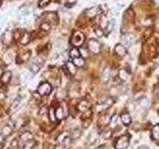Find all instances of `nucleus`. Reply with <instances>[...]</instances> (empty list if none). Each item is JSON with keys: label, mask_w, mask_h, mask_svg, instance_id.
Segmentation results:
<instances>
[{"label": "nucleus", "mask_w": 159, "mask_h": 149, "mask_svg": "<svg viewBox=\"0 0 159 149\" xmlns=\"http://www.w3.org/2000/svg\"><path fill=\"white\" fill-rule=\"evenodd\" d=\"M115 148L116 149H126L129 145V135H121L119 138H117L115 141Z\"/></svg>", "instance_id": "nucleus-1"}, {"label": "nucleus", "mask_w": 159, "mask_h": 149, "mask_svg": "<svg viewBox=\"0 0 159 149\" xmlns=\"http://www.w3.org/2000/svg\"><path fill=\"white\" fill-rule=\"evenodd\" d=\"M38 93L40 95H49L52 93V86L49 83H42L40 84V86L37 89Z\"/></svg>", "instance_id": "nucleus-2"}, {"label": "nucleus", "mask_w": 159, "mask_h": 149, "mask_svg": "<svg viewBox=\"0 0 159 149\" xmlns=\"http://www.w3.org/2000/svg\"><path fill=\"white\" fill-rule=\"evenodd\" d=\"M84 40H85V36L83 35V33H81L80 31L76 32L75 34H74L73 38H72V44L74 45V46H81V45H83L84 43Z\"/></svg>", "instance_id": "nucleus-3"}, {"label": "nucleus", "mask_w": 159, "mask_h": 149, "mask_svg": "<svg viewBox=\"0 0 159 149\" xmlns=\"http://www.w3.org/2000/svg\"><path fill=\"white\" fill-rule=\"evenodd\" d=\"M89 50L91 51L94 54H97V53L101 51V46H99V43L97 41V40H90L89 41Z\"/></svg>", "instance_id": "nucleus-4"}, {"label": "nucleus", "mask_w": 159, "mask_h": 149, "mask_svg": "<svg viewBox=\"0 0 159 149\" xmlns=\"http://www.w3.org/2000/svg\"><path fill=\"white\" fill-rule=\"evenodd\" d=\"M33 140V135L30 132H23L20 135V141H19V145L23 143H26V142Z\"/></svg>", "instance_id": "nucleus-5"}, {"label": "nucleus", "mask_w": 159, "mask_h": 149, "mask_svg": "<svg viewBox=\"0 0 159 149\" xmlns=\"http://www.w3.org/2000/svg\"><path fill=\"white\" fill-rule=\"evenodd\" d=\"M90 103H89V101H85V99H83V101H79V103H78V109L80 110V111H82V112H85V111H87V110H89L90 109Z\"/></svg>", "instance_id": "nucleus-6"}, {"label": "nucleus", "mask_w": 159, "mask_h": 149, "mask_svg": "<svg viewBox=\"0 0 159 149\" xmlns=\"http://www.w3.org/2000/svg\"><path fill=\"white\" fill-rule=\"evenodd\" d=\"M12 37H13V36H12L11 32H9V31L5 32V34L2 36V43L5 45H9L12 42Z\"/></svg>", "instance_id": "nucleus-7"}, {"label": "nucleus", "mask_w": 159, "mask_h": 149, "mask_svg": "<svg viewBox=\"0 0 159 149\" xmlns=\"http://www.w3.org/2000/svg\"><path fill=\"white\" fill-rule=\"evenodd\" d=\"M55 114H56V119L57 120H62L65 117V112L62 106H58L55 108Z\"/></svg>", "instance_id": "nucleus-8"}, {"label": "nucleus", "mask_w": 159, "mask_h": 149, "mask_svg": "<svg viewBox=\"0 0 159 149\" xmlns=\"http://www.w3.org/2000/svg\"><path fill=\"white\" fill-rule=\"evenodd\" d=\"M11 78H12V74H11V72H9V71H6L5 73H3L2 74V76H1V82L3 83V84H8V83L11 81Z\"/></svg>", "instance_id": "nucleus-9"}, {"label": "nucleus", "mask_w": 159, "mask_h": 149, "mask_svg": "<svg viewBox=\"0 0 159 149\" xmlns=\"http://www.w3.org/2000/svg\"><path fill=\"white\" fill-rule=\"evenodd\" d=\"M114 51H115L116 55H117V56H119V57H123L124 55L126 54L125 48H124L122 45H116L115 49H114Z\"/></svg>", "instance_id": "nucleus-10"}, {"label": "nucleus", "mask_w": 159, "mask_h": 149, "mask_svg": "<svg viewBox=\"0 0 159 149\" xmlns=\"http://www.w3.org/2000/svg\"><path fill=\"white\" fill-rule=\"evenodd\" d=\"M66 68L68 69V72H69V74H72V76L77 73V67L74 65L73 62H68L67 65H66Z\"/></svg>", "instance_id": "nucleus-11"}, {"label": "nucleus", "mask_w": 159, "mask_h": 149, "mask_svg": "<svg viewBox=\"0 0 159 149\" xmlns=\"http://www.w3.org/2000/svg\"><path fill=\"white\" fill-rule=\"evenodd\" d=\"M120 119H121L122 123H123L124 125H129L131 123V117H130V115H129V113H127V112H123V113L120 115Z\"/></svg>", "instance_id": "nucleus-12"}, {"label": "nucleus", "mask_w": 159, "mask_h": 149, "mask_svg": "<svg viewBox=\"0 0 159 149\" xmlns=\"http://www.w3.org/2000/svg\"><path fill=\"white\" fill-rule=\"evenodd\" d=\"M30 41V34L28 32H23V34L20 36V42L22 45H27Z\"/></svg>", "instance_id": "nucleus-13"}, {"label": "nucleus", "mask_w": 159, "mask_h": 149, "mask_svg": "<svg viewBox=\"0 0 159 149\" xmlns=\"http://www.w3.org/2000/svg\"><path fill=\"white\" fill-rule=\"evenodd\" d=\"M12 131H13V129H12V126H10V125H4L3 128H2L1 130V134L4 136V137H7V136L11 135Z\"/></svg>", "instance_id": "nucleus-14"}, {"label": "nucleus", "mask_w": 159, "mask_h": 149, "mask_svg": "<svg viewBox=\"0 0 159 149\" xmlns=\"http://www.w3.org/2000/svg\"><path fill=\"white\" fill-rule=\"evenodd\" d=\"M81 135H82V131L78 128H75L72 130L71 133H70V138H71L72 140H76V139H79L81 137Z\"/></svg>", "instance_id": "nucleus-15"}, {"label": "nucleus", "mask_w": 159, "mask_h": 149, "mask_svg": "<svg viewBox=\"0 0 159 149\" xmlns=\"http://www.w3.org/2000/svg\"><path fill=\"white\" fill-rule=\"evenodd\" d=\"M151 137L153 140H159V124H156L152 127Z\"/></svg>", "instance_id": "nucleus-16"}, {"label": "nucleus", "mask_w": 159, "mask_h": 149, "mask_svg": "<svg viewBox=\"0 0 159 149\" xmlns=\"http://www.w3.org/2000/svg\"><path fill=\"white\" fill-rule=\"evenodd\" d=\"M21 103V99L19 97H17L13 101V103H11V106H10V111L11 112H15L17 109L19 108V105Z\"/></svg>", "instance_id": "nucleus-17"}, {"label": "nucleus", "mask_w": 159, "mask_h": 149, "mask_svg": "<svg viewBox=\"0 0 159 149\" xmlns=\"http://www.w3.org/2000/svg\"><path fill=\"white\" fill-rule=\"evenodd\" d=\"M111 116H109V114L105 113L99 117V122H101V124H103V125H107L111 122Z\"/></svg>", "instance_id": "nucleus-18"}, {"label": "nucleus", "mask_w": 159, "mask_h": 149, "mask_svg": "<svg viewBox=\"0 0 159 149\" xmlns=\"http://www.w3.org/2000/svg\"><path fill=\"white\" fill-rule=\"evenodd\" d=\"M48 115H49V119H50L51 122H55L57 120L56 119V114H55V107L51 106L48 110Z\"/></svg>", "instance_id": "nucleus-19"}, {"label": "nucleus", "mask_w": 159, "mask_h": 149, "mask_svg": "<svg viewBox=\"0 0 159 149\" xmlns=\"http://www.w3.org/2000/svg\"><path fill=\"white\" fill-rule=\"evenodd\" d=\"M70 56H71L73 59L80 58V57H81V54H80L79 49H77V48H73V49H72V50L70 51Z\"/></svg>", "instance_id": "nucleus-20"}, {"label": "nucleus", "mask_w": 159, "mask_h": 149, "mask_svg": "<svg viewBox=\"0 0 159 149\" xmlns=\"http://www.w3.org/2000/svg\"><path fill=\"white\" fill-rule=\"evenodd\" d=\"M74 65L76 66L77 68H82V67H84V65H85V61H84V59H82L80 57V58H76V59H74Z\"/></svg>", "instance_id": "nucleus-21"}, {"label": "nucleus", "mask_w": 159, "mask_h": 149, "mask_svg": "<svg viewBox=\"0 0 159 149\" xmlns=\"http://www.w3.org/2000/svg\"><path fill=\"white\" fill-rule=\"evenodd\" d=\"M21 145V144H20ZM19 145V146H20ZM35 146V141L34 140H30V141L26 142V143L22 144V148L23 149H33V147Z\"/></svg>", "instance_id": "nucleus-22"}, {"label": "nucleus", "mask_w": 159, "mask_h": 149, "mask_svg": "<svg viewBox=\"0 0 159 149\" xmlns=\"http://www.w3.org/2000/svg\"><path fill=\"white\" fill-rule=\"evenodd\" d=\"M101 79H103V83H107L109 79V69H105L103 72V74H101Z\"/></svg>", "instance_id": "nucleus-23"}, {"label": "nucleus", "mask_w": 159, "mask_h": 149, "mask_svg": "<svg viewBox=\"0 0 159 149\" xmlns=\"http://www.w3.org/2000/svg\"><path fill=\"white\" fill-rule=\"evenodd\" d=\"M70 137V134L69 133H67V132H63V133H61L60 135H59V137H58V141H59V143H63L64 141H65L66 139H68V138Z\"/></svg>", "instance_id": "nucleus-24"}, {"label": "nucleus", "mask_w": 159, "mask_h": 149, "mask_svg": "<svg viewBox=\"0 0 159 149\" xmlns=\"http://www.w3.org/2000/svg\"><path fill=\"white\" fill-rule=\"evenodd\" d=\"M40 68H41V66L36 65V64L33 63V64H31L30 65V71L33 74H36V73H38V72L40 71Z\"/></svg>", "instance_id": "nucleus-25"}, {"label": "nucleus", "mask_w": 159, "mask_h": 149, "mask_svg": "<svg viewBox=\"0 0 159 149\" xmlns=\"http://www.w3.org/2000/svg\"><path fill=\"white\" fill-rule=\"evenodd\" d=\"M30 80V74H29V73H23L22 74V82L23 84H26L28 81Z\"/></svg>", "instance_id": "nucleus-26"}, {"label": "nucleus", "mask_w": 159, "mask_h": 149, "mask_svg": "<svg viewBox=\"0 0 159 149\" xmlns=\"http://www.w3.org/2000/svg\"><path fill=\"white\" fill-rule=\"evenodd\" d=\"M111 129H107V130L103 133V137L105 138V139H109V138H111Z\"/></svg>", "instance_id": "nucleus-27"}, {"label": "nucleus", "mask_w": 159, "mask_h": 149, "mask_svg": "<svg viewBox=\"0 0 159 149\" xmlns=\"http://www.w3.org/2000/svg\"><path fill=\"white\" fill-rule=\"evenodd\" d=\"M41 29L44 31H50L51 30V25L47 22H44L43 24H41Z\"/></svg>", "instance_id": "nucleus-28"}, {"label": "nucleus", "mask_w": 159, "mask_h": 149, "mask_svg": "<svg viewBox=\"0 0 159 149\" xmlns=\"http://www.w3.org/2000/svg\"><path fill=\"white\" fill-rule=\"evenodd\" d=\"M11 147L12 149H18L19 148V141L18 140H12L11 142Z\"/></svg>", "instance_id": "nucleus-29"}, {"label": "nucleus", "mask_w": 159, "mask_h": 149, "mask_svg": "<svg viewBox=\"0 0 159 149\" xmlns=\"http://www.w3.org/2000/svg\"><path fill=\"white\" fill-rule=\"evenodd\" d=\"M49 3H50V0H40L39 6L40 7H44V6H47Z\"/></svg>", "instance_id": "nucleus-30"}, {"label": "nucleus", "mask_w": 159, "mask_h": 149, "mask_svg": "<svg viewBox=\"0 0 159 149\" xmlns=\"http://www.w3.org/2000/svg\"><path fill=\"white\" fill-rule=\"evenodd\" d=\"M91 115H92V111L89 109V110H87V111L84 112V114H83V118H85V119L89 118V117H91Z\"/></svg>", "instance_id": "nucleus-31"}, {"label": "nucleus", "mask_w": 159, "mask_h": 149, "mask_svg": "<svg viewBox=\"0 0 159 149\" xmlns=\"http://www.w3.org/2000/svg\"><path fill=\"white\" fill-rule=\"evenodd\" d=\"M119 78L121 79V80H126L127 74H126L124 71H120V72H119Z\"/></svg>", "instance_id": "nucleus-32"}, {"label": "nucleus", "mask_w": 159, "mask_h": 149, "mask_svg": "<svg viewBox=\"0 0 159 149\" xmlns=\"http://www.w3.org/2000/svg\"><path fill=\"white\" fill-rule=\"evenodd\" d=\"M54 149H67V146H65L62 143H58L56 146L54 147Z\"/></svg>", "instance_id": "nucleus-33"}, {"label": "nucleus", "mask_w": 159, "mask_h": 149, "mask_svg": "<svg viewBox=\"0 0 159 149\" xmlns=\"http://www.w3.org/2000/svg\"><path fill=\"white\" fill-rule=\"evenodd\" d=\"M4 141H5V137H4L1 134V132H0V144H3Z\"/></svg>", "instance_id": "nucleus-34"}, {"label": "nucleus", "mask_w": 159, "mask_h": 149, "mask_svg": "<svg viewBox=\"0 0 159 149\" xmlns=\"http://www.w3.org/2000/svg\"><path fill=\"white\" fill-rule=\"evenodd\" d=\"M95 34H97V36H101V35H103V32H101V29H95Z\"/></svg>", "instance_id": "nucleus-35"}, {"label": "nucleus", "mask_w": 159, "mask_h": 149, "mask_svg": "<svg viewBox=\"0 0 159 149\" xmlns=\"http://www.w3.org/2000/svg\"><path fill=\"white\" fill-rule=\"evenodd\" d=\"M4 99H5V93L0 91V101H3Z\"/></svg>", "instance_id": "nucleus-36"}, {"label": "nucleus", "mask_w": 159, "mask_h": 149, "mask_svg": "<svg viewBox=\"0 0 159 149\" xmlns=\"http://www.w3.org/2000/svg\"><path fill=\"white\" fill-rule=\"evenodd\" d=\"M2 74H3V71H2V69H1V68H0V78H1Z\"/></svg>", "instance_id": "nucleus-37"}, {"label": "nucleus", "mask_w": 159, "mask_h": 149, "mask_svg": "<svg viewBox=\"0 0 159 149\" xmlns=\"http://www.w3.org/2000/svg\"><path fill=\"white\" fill-rule=\"evenodd\" d=\"M139 149H147V148H146V147H140Z\"/></svg>", "instance_id": "nucleus-38"}, {"label": "nucleus", "mask_w": 159, "mask_h": 149, "mask_svg": "<svg viewBox=\"0 0 159 149\" xmlns=\"http://www.w3.org/2000/svg\"><path fill=\"white\" fill-rule=\"evenodd\" d=\"M0 5H1V1H0Z\"/></svg>", "instance_id": "nucleus-39"}]
</instances>
